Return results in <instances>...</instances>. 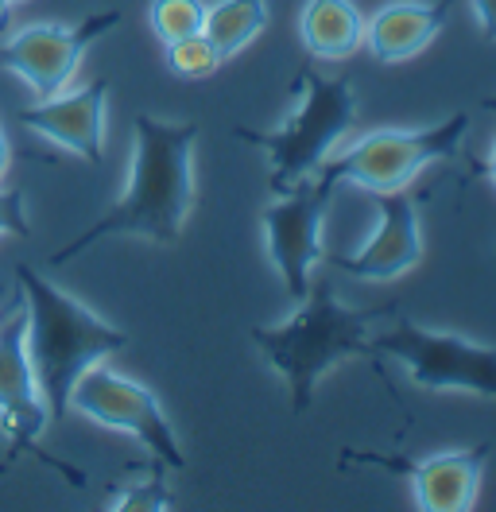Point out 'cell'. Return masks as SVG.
<instances>
[{
    "label": "cell",
    "mask_w": 496,
    "mask_h": 512,
    "mask_svg": "<svg viewBox=\"0 0 496 512\" xmlns=\"http://www.w3.org/2000/svg\"><path fill=\"white\" fill-rule=\"evenodd\" d=\"M380 222L376 233L357 249V253H322L330 268H338L345 276L372 280V284H388L400 280L403 272H411L423 260V225H419V198L403 191L372 194Z\"/></svg>",
    "instance_id": "obj_12"
},
{
    "label": "cell",
    "mask_w": 496,
    "mask_h": 512,
    "mask_svg": "<svg viewBox=\"0 0 496 512\" xmlns=\"http://www.w3.org/2000/svg\"><path fill=\"white\" fill-rule=\"evenodd\" d=\"M28 198L20 187H8L0 191V237H31L28 225Z\"/></svg>",
    "instance_id": "obj_20"
},
{
    "label": "cell",
    "mask_w": 496,
    "mask_h": 512,
    "mask_svg": "<svg viewBox=\"0 0 496 512\" xmlns=\"http://www.w3.org/2000/svg\"><path fill=\"white\" fill-rule=\"evenodd\" d=\"M400 311L396 299L380 307H345L330 280H310L307 299L283 326H252V346L291 388V412L303 416L318 381L349 357H372V326Z\"/></svg>",
    "instance_id": "obj_2"
},
{
    "label": "cell",
    "mask_w": 496,
    "mask_h": 512,
    "mask_svg": "<svg viewBox=\"0 0 496 512\" xmlns=\"http://www.w3.org/2000/svg\"><path fill=\"white\" fill-rule=\"evenodd\" d=\"M121 24V8L93 12L82 24H28L8 32L0 43V74H16L28 82L35 101L55 97L70 86L93 43Z\"/></svg>",
    "instance_id": "obj_10"
},
{
    "label": "cell",
    "mask_w": 496,
    "mask_h": 512,
    "mask_svg": "<svg viewBox=\"0 0 496 512\" xmlns=\"http://www.w3.org/2000/svg\"><path fill=\"white\" fill-rule=\"evenodd\" d=\"M338 179H330L326 171L307 175L299 183H291L283 194H276L272 206H264L260 222H264V245L276 264V272L287 284V295L295 303H303L310 291V268L322 260V222L326 210L334 202Z\"/></svg>",
    "instance_id": "obj_8"
},
{
    "label": "cell",
    "mask_w": 496,
    "mask_h": 512,
    "mask_svg": "<svg viewBox=\"0 0 496 512\" xmlns=\"http://www.w3.org/2000/svg\"><path fill=\"white\" fill-rule=\"evenodd\" d=\"M16 284L24 291L35 381L51 408V423H62L70 416V392L78 377L90 373L93 365L109 361L113 353H121L128 346V334L101 315H93L82 299L55 288L31 264H16Z\"/></svg>",
    "instance_id": "obj_3"
},
{
    "label": "cell",
    "mask_w": 496,
    "mask_h": 512,
    "mask_svg": "<svg viewBox=\"0 0 496 512\" xmlns=\"http://www.w3.org/2000/svg\"><path fill=\"white\" fill-rule=\"evenodd\" d=\"M47 423H51V408H47V400L39 392L35 365H31L28 353V315H24V307L20 311L12 307V311L0 315V431L8 439L4 466L16 462L20 454H35L39 462L62 470L66 481L86 485L82 474H74L66 462L51 458L47 450L39 447Z\"/></svg>",
    "instance_id": "obj_9"
},
{
    "label": "cell",
    "mask_w": 496,
    "mask_h": 512,
    "mask_svg": "<svg viewBox=\"0 0 496 512\" xmlns=\"http://www.w3.org/2000/svg\"><path fill=\"white\" fill-rule=\"evenodd\" d=\"M148 24H152L155 39L167 47L175 39L198 35L206 28V4L202 0H152Z\"/></svg>",
    "instance_id": "obj_17"
},
{
    "label": "cell",
    "mask_w": 496,
    "mask_h": 512,
    "mask_svg": "<svg viewBox=\"0 0 496 512\" xmlns=\"http://www.w3.org/2000/svg\"><path fill=\"white\" fill-rule=\"evenodd\" d=\"M473 175H485V179H493L496 183V140H493V148H489V156L473 167Z\"/></svg>",
    "instance_id": "obj_22"
},
{
    "label": "cell",
    "mask_w": 496,
    "mask_h": 512,
    "mask_svg": "<svg viewBox=\"0 0 496 512\" xmlns=\"http://www.w3.org/2000/svg\"><path fill=\"white\" fill-rule=\"evenodd\" d=\"M221 63H225V59L217 55V47L206 39V32L167 43V70H171L175 78H183V82H202V78L217 74Z\"/></svg>",
    "instance_id": "obj_18"
},
{
    "label": "cell",
    "mask_w": 496,
    "mask_h": 512,
    "mask_svg": "<svg viewBox=\"0 0 496 512\" xmlns=\"http://www.w3.org/2000/svg\"><path fill=\"white\" fill-rule=\"evenodd\" d=\"M268 28V0H217L206 4V39L217 47L221 59L245 51L256 35Z\"/></svg>",
    "instance_id": "obj_16"
},
{
    "label": "cell",
    "mask_w": 496,
    "mask_h": 512,
    "mask_svg": "<svg viewBox=\"0 0 496 512\" xmlns=\"http://www.w3.org/2000/svg\"><path fill=\"white\" fill-rule=\"evenodd\" d=\"M454 0H392L384 4L372 24H365V43H369L376 63H403L415 59L442 35L450 20Z\"/></svg>",
    "instance_id": "obj_14"
},
{
    "label": "cell",
    "mask_w": 496,
    "mask_h": 512,
    "mask_svg": "<svg viewBox=\"0 0 496 512\" xmlns=\"http://www.w3.org/2000/svg\"><path fill=\"white\" fill-rule=\"evenodd\" d=\"M194 144L198 121L171 125L152 113H136L132 171L121 202L109 206L86 233L66 241L59 253H51V264L62 268L105 237H144L155 245H175L194 206Z\"/></svg>",
    "instance_id": "obj_1"
},
{
    "label": "cell",
    "mask_w": 496,
    "mask_h": 512,
    "mask_svg": "<svg viewBox=\"0 0 496 512\" xmlns=\"http://www.w3.org/2000/svg\"><path fill=\"white\" fill-rule=\"evenodd\" d=\"M105 105H109V78H93L90 86L74 94L43 97L35 105H24L16 121L31 128L35 136L74 152L90 167H101L105 160Z\"/></svg>",
    "instance_id": "obj_13"
},
{
    "label": "cell",
    "mask_w": 496,
    "mask_h": 512,
    "mask_svg": "<svg viewBox=\"0 0 496 512\" xmlns=\"http://www.w3.org/2000/svg\"><path fill=\"white\" fill-rule=\"evenodd\" d=\"M12 12H16V4L0 0V35H8V28H12Z\"/></svg>",
    "instance_id": "obj_24"
},
{
    "label": "cell",
    "mask_w": 496,
    "mask_h": 512,
    "mask_svg": "<svg viewBox=\"0 0 496 512\" xmlns=\"http://www.w3.org/2000/svg\"><path fill=\"white\" fill-rule=\"evenodd\" d=\"M469 128V113H454L434 128H372L357 136L338 160H326V175L338 183H357L369 194L403 191L423 167L454 160Z\"/></svg>",
    "instance_id": "obj_5"
},
{
    "label": "cell",
    "mask_w": 496,
    "mask_h": 512,
    "mask_svg": "<svg viewBox=\"0 0 496 512\" xmlns=\"http://www.w3.org/2000/svg\"><path fill=\"white\" fill-rule=\"evenodd\" d=\"M291 97H295V105H291L287 121L272 132L245 125L233 128L237 140H245L268 156V163H272L268 187L276 194H283L291 183H299L307 175H318L330 160L334 144L353 128V117H357V97H353L349 74L322 78L310 66H303L295 74Z\"/></svg>",
    "instance_id": "obj_4"
},
{
    "label": "cell",
    "mask_w": 496,
    "mask_h": 512,
    "mask_svg": "<svg viewBox=\"0 0 496 512\" xmlns=\"http://www.w3.org/2000/svg\"><path fill=\"white\" fill-rule=\"evenodd\" d=\"M481 109H489V113H496V94L485 97V101H481Z\"/></svg>",
    "instance_id": "obj_25"
},
{
    "label": "cell",
    "mask_w": 496,
    "mask_h": 512,
    "mask_svg": "<svg viewBox=\"0 0 496 512\" xmlns=\"http://www.w3.org/2000/svg\"><path fill=\"white\" fill-rule=\"evenodd\" d=\"M299 35H303L307 55L341 63L365 43V16L353 0H307Z\"/></svg>",
    "instance_id": "obj_15"
},
{
    "label": "cell",
    "mask_w": 496,
    "mask_h": 512,
    "mask_svg": "<svg viewBox=\"0 0 496 512\" xmlns=\"http://www.w3.org/2000/svg\"><path fill=\"white\" fill-rule=\"evenodd\" d=\"M70 412L93 419L109 431H124L136 443H144L155 462H163L167 470H183L186 454L175 439V427L163 412L159 396L148 384L121 377L105 365H93L90 373H82L74 392H70Z\"/></svg>",
    "instance_id": "obj_7"
},
{
    "label": "cell",
    "mask_w": 496,
    "mask_h": 512,
    "mask_svg": "<svg viewBox=\"0 0 496 512\" xmlns=\"http://www.w3.org/2000/svg\"><path fill=\"white\" fill-rule=\"evenodd\" d=\"M12 4H16V8H20V4H28V0H12Z\"/></svg>",
    "instance_id": "obj_26"
},
{
    "label": "cell",
    "mask_w": 496,
    "mask_h": 512,
    "mask_svg": "<svg viewBox=\"0 0 496 512\" xmlns=\"http://www.w3.org/2000/svg\"><path fill=\"white\" fill-rule=\"evenodd\" d=\"M392 330L372 334L376 357L388 353L407 365L411 381L431 392H473L496 400V346L469 342L450 330H427L407 315H392Z\"/></svg>",
    "instance_id": "obj_6"
},
{
    "label": "cell",
    "mask_w": 496,
    "mask_h": 512,
    "mask_svg": "<svg viewBox=\"0 0 496 512\" xmlns=\"http://www.w3.org/2000/svg\"><path fill=\"white\" fill-rule=\"evenodd\" d=\"M109 509H117V512H167V509H171L167 466L152 458V474H148V481H140V485H128V489H121V493L109 501Z\"/></svg>",
    "instance_id": "obj_19"
},
{
    "label": "cell",
    "mask_w": 496,
    "mask_h": 512,
    "mask_svg": "<svg viewBox=\"0 0 496 512\" xmlns=\"http://www.w3.org/2000/svg\"><path fill=\"white\" fill-rule=\"evenodd\" d=\"M473 16L481 24L485 43H496V0H473Z\"/></svg>",
    "instance_id": "obj_21"
},
{
    "label": "cell",
    "mask_w": 496,
    "mask_h": 512,
    "mask_svg": "<svg viewBox=\"0 0 496 512\" xmlns=\"http://www.w3.org/2000/svg\"><path fill=\"white\" fill-rule=\"evenodd\" d=\"M8 167H12V144H8V132L0 125V179L8 175Z\"/></svg>",
    "instance_id": "obj_23"
},
{
    "label": "cell",
    "mask_w": 496,
    "mask_h": 512,
    "mask_svg": "<svg viewBox=\"0 0 496 512\" xmlns=\"http://www.w3.org/2000/svg\"><path fill=\"white\" fill-rule=\"evenodd\" d=\"M489 454H493V443H477V447L465 450H442V454H427V458L345 450L341 462H365V466H384V470L407 474L419 512H469L473 501H477L481 470H485Z\"/></svg>",
    "instance_id": "obj_11"
}]
</instances>
